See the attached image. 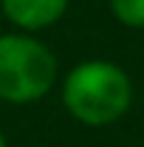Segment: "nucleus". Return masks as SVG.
I'll use <instances>...</instances> for the list:
<instances>
[{"label": "nucleus", "instance_id": "obj_1", "mask_svg": "<svg viewBox=\"0 0 144 147\" xmlns=\"http://www.w3.org/2000/svg\"><path fill=\"white\" fill-rule=\"evenodd\" d=\"M62 105L79 125L105 127L133 105V82L122 65L110 59H85L62 82Z\"/></svg>", "mask_w": 144, "mask_h": 147}, {"label": "nucleus", "instance_id": "obj_2", "mask_svg": "<svg viewBox=\"0 0 144 147\" xmlns=\"http://www.w3.org/2000/svg\"><path fill=\"white\" fill-rule=\"evenodd\" d=\"M57 57L34 34L14 31L0 37V99L31 105L57 85Z\"/></svg>", "mask_w": 144, "mask_h": 147}, {"label": "nucleus", "instance_id": "obj_3", "mask_svg": "<svg viewBox=\"0 0 144 147\" xmlns=\"http://www.w3.org/2000/svg\"><path fill=\"white\" fill-rule=\"evenodd\" d=\"M68 6L71 0H0L3 14L26 34L51 28L65 17Z\"/></svg>", "mask_w": 144, "mask_h": 147}, {"label": "nucleus", "instance_id": "obj_4", "mask_svg": "<svg viewBox=\"0 0 144 147\" xmlns=\"http://www.w3.org/2000/svg\"><path fill=\"white\" fill-rule=\"evenodd\" d=\"M110 14L127 28H144V0H110Z\"/></svg>", "mask_w": 144, "mask_h": 147}, {"label": "nucleus", "instance_id": "obj_5", "mask_svg": "<svg viewBox=\"0 0 144 147\" xmlns=\"http://www.w3.org/2000/svg\"><path fill=\"white\" fill-rule=\"evenodd\" d=\"M0 147H9V139L3 136V130H0Z\"/></svg>", "mask_w": 144, "mask_h": 147}]
</instances>
